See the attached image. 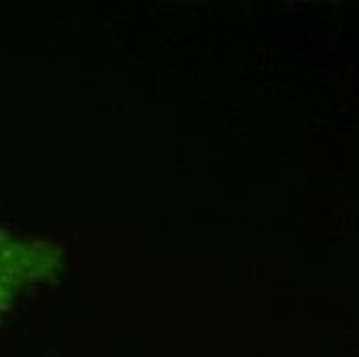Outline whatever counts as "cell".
I'll list each match as a JSON object with an SVG mask.
<instances>
[{
    "label": "cell",
    "instance_id": "obj_1",
    "mask_svg": "<svg viewBox=\"0 0 359 357\" xmlns=\"http://www.w3.org/2000/svg\"><path fill=\"white\" fill-rule=\"evenodd\" d=\"M65 267L67 254L60 244L0 225V322L21 295L56 281Z\"/></svg>",
    "mask_w": 359,
    "mask_h": 357
}]
</instances>
